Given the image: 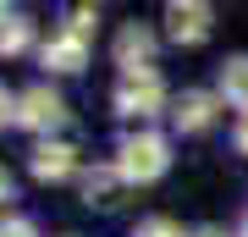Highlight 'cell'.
<instances>
[{
  "mask_svg": "<svg viewBox=\"0 0 248 237\" xmlns=\"http://www.w3.org/2000/svg\"><path fill=\"white\" fill-rule=\"evenodd\" d=\"M215 111H221V99L204 94V88H187V94H177V105H171V122H177L182 132H204L215 122Z\"/></svg>",
  "mask_w": 248,
  "mask_h": 237,
  "instance_id": "52a82bcc",
  "label": "cell"
},
{
  "mask_svg": "<svg viewBox=\"0 0 248 237\" xmlns=\"http://www.w3.org/2000/svg\"><path fill=\"white\" fill-rule=\"evenodd\" d=\"M17 122L28 132H55V127H66V99L50 83H33V88L17 94Z\"/></svg>",
  "mask_w": 248,
  "mask_h": 237,
  "instance_id": "3957f363",
  "label": "cell"
},
{
  "mask_svg": "<svg viewBox=\"0 0 248 237\" xmlns=\"http://www.w3.org/2000/svg\"><path fill=\"white\" fill-rule=\"evenodd\" d=\"M11 122H17V94L0 83V127H11Z\"/></svg>",
  "mask_w": 248,
  "mask_h": 237,
  "instance_id": "5bb4252c",
  "label": "cell"
},
{
  "mask_svg": "<svg viewBox=\"0 0 248 237\" xmlns=\"http://www.w3.org/2000/svg\"><path fill=\"white\" fill-rule=\"evenodd\" d=\"M6 22H11V11H6V6H0V28H6Z\"/></svg>",
  "mask_w": 248,
  "mask_h": 237,
  "instance_id": "d6986e66",
  "label": "cell"
},
{
  "mask_svg": "<svg viewBox=\"0 0 248 237\" xmlns=\"http://www.w3.org/2000/svg\"><path fill=\"white\" fill-rule=\"evenodd\" d=\"M116 66H122V78H133V72H155V33L143 22H127L122 33H116Z\"/></svg>",
  "mask_w": 248,
  "mask_h": 237,
  "instance_id": "5b68a950",
  "label": "cell"
},
{
  "mask_svg": "<svg viewBox=\"0 0 248 237\" xmlns=\"http://www.w3.org/2000/svg\"><path fill=\"white\" fill-rule=\"evenodd\" d=\"M243 237H248V221H243Z\"/></svg>",
  "mask_w": 248,
  "mask_h": 237,
  "instance_id": "ffe728a7",
  "label": "cell"
},
{
  "mask_svg": "<svg viewBox=\"0 0 248 237\" xmlns=\"http://www.w3.org/2000/svg\"><path fill=\"white\" fill-rule=\"evenodd\" d=\"M0 237H39V226H33V221H17V215H11L6 226H0Z\"/></svg>",
  "mask_w": 248,
  "mask_h": 237,
  "instance_id": "9a60e30c",
  "label": "cell"
},
{
  "mask_svg": "<svg viewBox=\"0 0 248 237\" xmlns=\"http://www.w3.org/2000/svg\"><path fill=\"white\" fill-rule=\"evenodd\" d=\"M110 105H116V116H127V122H149V116H160V105H166V83H160L155 72H133V78L116 83Z\"/></svg>",
  "mask_w": 248,
  "mask_h": 237,
  "instance_id": "7a4b0ae2",
  "label": "cell"
},
{
  "mask_svg": "<svg viewBox=\"0 0 248 237\" xmlns=\"http://www.w3.org/2000/svg\"><path fill=\"white\" fill-rule=\"evenodd\" d=\"M116 171H122V182H160V176L171 171V143L160 138V132H127L122 143H116Z\"/></svg>",
  "mask_w": 248,
  "mask_h": 237,
  "instance_id": "6da1fadb",
  "label": "cell"
},
{
  "mask_svg": "<svg viewBox=\"0 0 248 237\" xmlns=\"http://www.w3.org/2000/svg\"><path fill=\"white\" fill-rule=\"evenodd\" d=\"M28 44H33V22L28 17H11L6 28H0V55H22Z\"/></svg>",
  "mask_w": 248,
  "mask_h": 237,
  "instance_id": "8fae6325",
  "label": "cell"
},
{
  "mask_svg": "<svg viewBox=\"0 0 248 237\" xmlns=\"http://www.w3.org/2000/svg\"><path fill=\"white\" fill-rule=\"evenodd\" d=\"M39 61H45L50 72H83L89 66V44H83L78 33H55V39H45Z\"/></svg>",
  "mask_w": 248,
  "mask_h": 237,
  "instance_id": "ba28073f",
  "label": "cell"
},
{
  "mask_svg": "<svg viewBox=\"0 0 248 237\" xmlns=\"http://www.w3.org/2000/svg\"><path fill=\"white\" fill-rule=\"evenodd\" d=\"M6 210H11V176H6V166H0V226H6V221H11Z\"/></svg>",
  "mask_w": 248,
  "mask_h": 237,
  "instance_id": "2e32d148",
  "label": "cell"
},
{
  "mask_svg": "<svg viewBox=\"0 0 248 237\" xmlns=\"http://www.w3.org/2000/svg\"><path fill=\"white\" fill-rule=\"evenodd\" d=\"M193 237H226V232H221V226H204V232H193Z\"/></svg>",
  "mask_w": 248,
  "mask_h": 237,
  "instance_id": "ac0fdd59",
  "label": "cell"
},
{
  "mask_svg": "<svg viewBox=\"0 0 248 237\" xmlns=\"http://www.w3.org/2000/svg\"><path fill=\"white\" fill-rule=\"evenodd\" d=\"M28 171H33L39 182H61V176L78 171V149H72L66 138H45L33 155H28Z\"/></svg>",
  "mask_w": 248,
  "mask_h": 237,
  "instance_id": "8992f818",
  "label": "cell"
},
{
  "mask_svg": "<svg viewBox=\"0 0 248 237\" xmlns=\"http://www.w3.org/2000/svg\"><path fill=\"white\" fill-rule=\"evenodd\" d=\"M237 155H248V116L237 122Z\"/></svg>",
  "mask_w": 248,
  "mask_h": 237,
  "instance_id": "e0dca14e",
  "label": "cell"
},
{
  "mask_svg": "<svg viewBox=\"0 0 248 237\" xmlns=\"http://www.w3.org/2000/svg\"><path fill=\"white\" fill-rule=\"evenodd\" d=\"M166 33H171V44H204L215 33V6H204V0H171L166 6Z\"/></svg>",
  "mask_w": 248,
  "mask_h": 237,
  "instance_id": "277c9868",
  "label": "cell"
},
{
  "mask_svg": "<svg viewBox=\"0 0 248 237\" xmlns=\"http://www.w3.org/2000/svg\"><path fill=\"white\" fill-rule=\"evenodd\" d=\"M122 188H127V182H122V171H116V166H94V171H83V204L110 210Z\"/></svg>",
  "mask_w": 248,
  "mask_h": 237,
  "instance_id": "9c48e42d",
  "label": "cell"
},
{
  "mask_svg": "<svg viewBox=\"0 0 248 237\" xmlns=\"http://www.w3.org/2000/svg\"><path fill=\"white\" fill-rule=\"evenodd\" d=\"M133 237H182V226H177L171 215H149V221H138Z\"/></svg>",
  "mask_w": 248,
  "mask_h": 237,
  "instance_id": "7c38bea8",
  "label": "cell"
},
{
  "mask_svg": "<svg viewBox=\"0 0 248 237\" xmlns=\"http://www.w3.org/2000/svg\"><path fill=\"white\" fill-rule=\"evenodd\" d=\"M221 99L248 116V55H232V61L221 66Z\"/></svg>",
  "mask_w": 248,
  "mask_h": 237,
  "instance_id": "30bf717a",
  "label": "cell"
},
{
  "mask_svg": "<svg viewBox=\"0 0 248 237\" xmlns=\"http://www.w3.org/2000/svg\"><path fill=\"white\" fill-rule=\"evenodd\" d=\"M94 22H99V11H94V6H78V11H72V28H66V33H78L83 44H89V33H94Z\"/></svg>",
  "mask_w": 248,
  "mask_h": 237,
  "instance_id": "4fadbf2b",
  "label": "cell"
}]
</instances>
